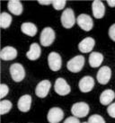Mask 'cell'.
Instances as JSON below:
<instances>
[{
  "mask_svg": "<svg viewBox=\"0 0 115 123\" xmlns=\"http://www.w3.org/2000/svg\"><path fill=\"white\" fill-rule=\"evenodd\" d=\"M61 24L62 26L66 29H70L75 25L76 24V18H75L74 11L71 8H67L63 11V13L61 14Z\"/></svg>",
  "mask_w": 115,
  "mask_h": 123,
  "instance_id": "obj_1",
  "label": "cell"
},
{
  "mask_svg": "<svg viewBox=\"0 0 115 123\" xmlns=\"http://www.w3.org/2000/svg\"><path fill=\"white\" fill-rule=\"evenodd\" d=\"M10 75L12 79L14 82L19 83L23 81L25 77V70L23 65H21L20 63H14L10 67Z\"/></svg>",
  "mask_w": 115,
  "mask_h": 123,
  "instance_id": "obj_2",
  "label": "cell"
},
{
  "mask_svg": "<svg viewBox=\"0 0 115 123\" xmlns=\"http://www.w3.org/2000/svg\"><path fill=\"white\" fill-rule=\"evenodd\" d=\"M85 65V58L83 56H76L70 60H68L67 64V68L72 73H78L84 68Z\"/></svg>",
  "mask_w": 115,
  "mask_h": 123,
  "instance_id": "obj_3",
  "label": "cell"
},
{
  "mask_svg": "<svg viewBox=\"0 0 115 123\" xmlns=\"http://www.w3.org/2000/svg\"><path fill=\"white\" fill-rule=\"evenodd\" d=\"M55 41V31L51 27L44 28L40 36V41L41 44L43 47H49L51 46Z\"/></svg>",
  "mask_w": 115,
  "mask_h": 123,
  "instance_id": "obj_4",
  "label": "cell"
},
{
  "mask_svg": "<svg viewBox=\"0 0 115 123\" xmlns=\"http://www.w3.org/2000/svg\"><path fill=\"white\" fill-rule=\"evenodd\" d=\"M89 105L85 103H77L73 104L71 107V112L73 116L77 118H85L89 113Z\"/></svg>",
  "mask_w": 115,
  "mask_h": 123,
  "instance_id": "obj_5",
  "label": "cell"
},
{
  "mask_svg": "<svg viewBox=\"0 0 115 123\" xmlns=\"http://www.w3.org/2000/svg\"><path fill=\"white\" fill-rule=\"evenodd\" d=\"M54 90L55 92L60 96L68 95V93L71 92V88H70L69 85L62 77H58L56 80L54 85Z\"/></svg>",
  "mask_w": 115,
  "mask_h": 123,
  "instance_id": "obj_6",
  "label": "cell"
},
{
  "mask_svg": "<svg viewBox=\"0 0 115 123\" xmlns=\"http://www.w3.org/2000/svg\"><path fill=\"white\" fill-rule=\"evenodd\" d=\"M77 23L78 26L85 31H91L94 27L93 19L90 15L86 14H81L80 15H78V17L77 18Z\"/></svg>",
  "mask_w": 115,
  "mask_h": 123,
  "instance_id": "obj_7",
  "label": "cell"
},
{
  "mask_svg": "<svg viewBox=\"0 0 115 123\" xmlns=\"http://www.w3.org/2000/svg\"><path fill=\"white\" fill-rule=\"evenodd\" d=\"M48 64L52 71H58L62 66V59L60 55L57 52H51L48 56Z\"/></svg>",
  "mask_w": 115,
  "mask_h": 123,
  "instance_id": "obj_8",
  "label": "cell"
},
{
  "mask_svg": "<svg viewBox=\"0 0 115 123\" xmlns=\"http://www.w3.org/2000/svg\"><path fill=\"white\" fill-rule=\"evenodd\" d=\"M64 118V112L63 111L58 107H53L51 108L47 115V120L50 123H58Z\"/></svg>",
  "mask_w": 115,
  "mask_h": 123,
  "instance_id": "obj_9",
  "label": "cell"
},
{
  "mask_svg": "<svg viewBox=\"0 0 115 123\" xmlns=\"http://www.w3.org/2000/svg\"><path fill=\"white\" fill-rule=\"evenodd\" d=\"M111 77H112V70L107 66L102 67L101 68L99 69V71L97 72L96 78H97V81L101 85H106V84H108Z\"/></svg>",
  "mask_w": 115,
  "mask_h": 123,
  "instance_id": "obj_10",
  "label": "cell"
},
{
  "mask_svg": "<svg viewBox=\"0 0 115 123\" xmlns=\"http://www.w3.org/2000/svg\"><path fill=\"white\" fill-rule=\"evenodd\" d=\"M51 87V83L49 80H42L35 88V94L40 98H45Z\"/></svg>",
  "mask_w": 115,
  "mask_h": 123,
  "instance_id": "obj_11",
  "label": "cell"
},
{
  "mask_svg": "<svg viewBox=\"0 0 115 123\" xmlns=\"http://www.w3.org/2000/svg\"><path fill=\"white\" fill-rule=\"evenodd\" d=\"M78 87L82 92H91L93 88L95 87V80L90 75H85L79 81Z\"/></svg>",
  "mask_w": 115,
  "mask_h": 123,
  "instance_id": "obj_12",
  "label": "cell"
},
{
  "mask_svg": "<svg viewBox=\"0 0 115 123\" xmlns=\"http://www.w3.org/2000/svg\"><path fill=\"white\" fill-rule=\"evenodd\" d=\"M95 45V41L92 37H86L82 40L78 44V49L82 53H88L93 50Z\"/></svg>",
  "mask_w": 115,
  "mask_h": 123,
  "instance_id": "obj_13",
  "label": "cell"
},
{
  "mask_svg": "<svg viewBox=\"0 0 115 123\" xmlns=\"http://www.w3.org/2000/svg\"><path fill=\"white\" fill-rule=\"evenodd\" d=\"M31 105H32V96L29 94H24L21 96L17 103V107L22 112L29 111L31 109Z\"/></svg>",
  "mask_w": 115,
  "mask_h": 123,
  "instance_id": "obj_14",
  "label": "cell"
},
{
  "mask_svg": "<svg viewBox=\"0 0 115 123\" xmlns=\"http://www.w3.org/2000/svg\"><path fill=\"white\" fill-rule=\"evenodd\" d=\"M92 11L95 18L96 19H101L104 16L105 14V6L104 4L102 1L96 0L92 3Z\"/></svg>",
  "mask_w": 115,
  "mask_h": 123,
  "instance_id": "obj_15",
  "label": "cell"
},
{
  "mask_svg": "<svg viewBox=\"0 0 115 123\" xmlns=\"http://www.w3.org/2000/svg\"><path fill=\"white\" fill-rule=\"evenodd\" d=\"M0 57L2 60L5 61H9V60H13L17 57V50L16 49L11 46H7L2 49V50L0 52Z\"/></svg>",
  "mask_w": 115,
  "mask_h": 123,
  "instance_id": "obj_16",
  "label": "cell"
},
{
  "mask_svg": "<svg viewBox=\"0 0 115 123\" xmlns=\"http://www.w3.org/2000/svg\"><path fill=\"white\" fill-rule=\"evenodd\" d=\"M41 49L40 45L38 44V43H36V42H34V43H32V44L31 45L30 49L26 53V57L28 58V59L33 61V60H37L38 58L41 57Z\"/></svg>",
  "mask_w": 115,
  "mask_h": 123,
  "instance_id": "obj_17",
  "label": "cell"
},
{
  "mask_svg": "<svg viewBox=\"0 0 115 123\" xmlns=\"http://www.w3.org/2000/svg\"><path fill=\"white\" fill-rule=\"evenodd\" d=\"M7 7H8V10L14 15H20L23 13V10H24L23 5L18 0H11V1H9L8 4H7Z\"/></svg>",
  "mask_w": 115,
  "mask_h": 123,
  "instance_id": "obj_18",
  "label": "cell"
},
{
  "mask_svg": "<svg viewBox=\"0 0 115 123\" xmlns=\"http://www.w3.org/2000/svg\"><path fill=\"white\" fill-rule=\"evenodd\" d=\"M102 61H103V55L102 53L94 51L89 56V65L94 68L100 67Z\"/></svg>",
  "mask_w": 115,
  "mask_h": 123,
  "instance_id": "obj_19",
  "label": "cell"
},
{
  "mask_svg": "<svg viewBox=\"0 0 115 123\" xmlns=\"http://www.w3.org/2000/svg\"><path fill=\"white\" fill-rule=\"evenodd\" d=\"M115 98V92L111 89L105 90L100 95V103L102 105H109Z\"/></svg>",
  "mask_w": 115,
  "mask_h": 123,
  "instance_id": "obj_20",
  "label": "cell"
},
{
  "mask_svg": "<svg viewBox=\"0 0 115 123\" xmlns=\"http://www.w3.org/2000/svg\"><path fill=\"white\" fill-rule=\"evenodd\" d=\"M21 31L23 33L28 35L30 37H33L38 31L37 26L32 23H24L21 25Z\"/></svg>",
  "mask_w": 115,
  "mask_h": 123,
  "instance_id": "obj_21",
  "label": "cell"
},
{
  "mask_svg": "<svg viewBox=\"0 0 115 123\" xmlns=\"http://www.w3.org/2000/svg\"><path fill=\"white\" fill-rule=\"evenodd\" d=\"M12 23V16L8 13L3 12L0 15V26L3 29H6L11 25Z\"/></svg>",
  "mask_w": 115,
  "mask_h": 123,
  "instance_id": "obj_22",
  "label": "cell"
},
{
  "mask_svg": "<svg viewBox=\"0 0 115 123\" xmlns=\"http://www.w3.org/2000/svg\"><path fill=\"white\" fill-rule=\"evenodd\" d=\"M12 109V103L8 100H3L0 103V114L4 115L6 113L9 112Z\"/></svg>",
  "mask_w": 115,
  "mask_h": 123,
  "instance_id": "obj_23",
  "label": "cell"
},
{
  "mask_svg": "<svg viewBox=\"0 0 115 123\" xmlns=\"http://www.w3.org/2000/svg\"><path fill=\"white\" fill-rule=\"evenodd\" d=\"M88 123H105L104 119L98 114H94L89 117L88 119Z\"/></svg>",
  "mask_w": 115,
  "mask_h": 123,
  "instance_id": "obj_24",
  "label": "cell"
},
{
  "mask_svg": "<svg viewBox=\"0 0 115 123\" xmlns=\"http://www.w3.org/2000/svg\"><path fill=\"white\" fill-rule=\"evenodd\" d=\"M67 1L65 0H54L52 1V6L54 7L55 10H62L66 6Z\"/></svg>",
  "mask_w": 115,
  "mask_h": 123,
  "instance_id": "obj_25",
  "label": "cell"
},
{
  "mask_svg": "<svg viewBox=\"0 0 115 123\" xmlns=\"http://www.w3.org/2000/svg\"><path fill=\"white\" fill-rule=\"evenodd\" d=\"M8 92H9L8 86L6 84H1V86H0V98L3 99L4 97H6Z\"/></svg>",
  "mask_w": 115,
  "mask_h": 123,
  "instance_id": "obj_26",
  "label": "cell"
},
{
  "mask_svg": "<svg viewBox=\"0 0 115 123\" xmlns=\"http://www.w3.org/2000/svg\"><path fill=\"white\" fill-rule=\"evenodd\" d=\"M107 112H108L109 116H111L112 118L115 119V103H112L108 106L107 108Z\"/></svg>",
  "mask_w": 115,
  "mask_h": 123,
  "instance_id": "obj_27",
  "label": "cell"
},
{
  "mask_svg": "<svg viewBox=\"0 0 115 123\" xmlns=\"http://www.w3.org/2000/svg\"><path fill=\"white\" fill-rule=\"evenodd\" d=\"M109 37L113 41H115V24H112L109 29Z\"/></svg>",
  "mask_w": 115,
  "mask_h": 123,
  "instance_id": "obj_28",
  "label": "cell"
},
{
  "mask_svg": "<svg viewBox=\"0 0 115 123\" xmlns=\"http://www.w3.org/2000/svg\"><path fill=\"white\" fill-rule=\"evenodd\" d=\"M63 123H80V122H79L78 118H77V117H75V116H72V117L67 118Z\"/></svg>",
  "mask_w": 115,
  "mask_h": 123,
  "instance_id": "obj_29",
  "label": "cell"
},
{
  "mask_svg": "<svg viewBox=\"0 0 115 123\" xmlns=\"http://www.w3.org/2000/svg\"><path fill=\"white\" fill-rule=\"evenodd\" d=\"M38 2H39L40 5H43V6H48V5H51V4L52 5V1H49V0H48V1H41V0H39Z\"/></svg>",
  "mask_w": 115,
  "mask_h": 123,
  "instance_id": "obj_30",
  "label": "cell"
},
{
  "mask_svg": "<svg viewBox=\"0 0 115 123\" xmlns=\"http://www.w3.org/2000/svg\"><path fill=\"white\" fill-rule=\"evenodd\" d=\"M107 4L109 5V6L111 7H115V0H108Z\"/></svg>",
  "mask_w": 115,
  "mask_h": 123,
  "instance_id": "obj_31",
  "label": "cell"
},
{
  "mask_svg": "<svg viewBox=\"0 0 115 123\" xmlns=\"http://www.w3.org/2000/svg\"><path fill=\"white\" fill-rule=\"evenodd\" d=\"M82 123H88V122H82Z\"/></svg>",
  "mask_w": 115,
  "mask_h": 123,
  "instance_id": "obj_32",
  "label": "cell"
}]
</instances>
